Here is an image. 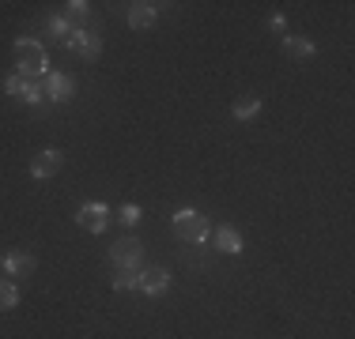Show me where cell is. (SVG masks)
Segmentation results:
<instances>
[{
	"instance_id": "cell-1",
	"label": "cell",
	"mask_w": 355,
	"mask_h": 339,
	"mask_svg": "<svg viewBox=\"0 0 355 339\" xmlns=\"http://www.w3.org/2000/svg\"><path fill=\"white\" fill-rule=\"evenodd\" d=\"M46 68H49V57H46V49H42L35 38H19V42H15V72H19L23 80L35 83L38 75L46 80Z\"/></svg>"
},
{
	"instance_id": "cell-2",
	"label": "cell",
	"mask_w": 355,
	"mask_h": 339,
	"mask_svg": "<svg viewBox=\"0 0 355 339\" xmlns=\"http://www.w3.org/2000/svg\"><path fill=\"white\" fill-rule=\"evenodd\" d=\"M174 234L182 237V241H205L208 237V219L200 215V211H193V208H182V211H174Z\"/></svg>"
},
{
	"instance_id": "cell-3",
	"label": "cell",
	"mask_w": 355,
	"mask_h": 339,
	"mask_svg": "<svg viewBox=\"0 0 355 339\" xmlns=\"http://www.w3.org/2000/svg\"><path fill=\"white\" fill-rule=\"evenodd\" d=\"M110 264H114V271H140L144 268V245L137 237L117 241L114 249H110Z\"/></svg>"
},
{
	"instance_id": "cell-4",
	"label": "cell",
	"mask_w": 355,
	"mask_h": 339,
	"mask_svg": "<svg viewBox=\"0 0 355 339\" xmlns=\"http://www.w3.org/2000/svg\"><path fill=\"white\" fill-rule=\"evenodd\" d=\"M76 226L87 234H103L110 226V208L106 203H83L80 211H76Z\"/></svg>"
},
{
	"instance_id": "cell-5",
	"label": "cell",
	"mask_w": 355,
	"mask_h": 339,
	"mask_svg": "<svg viewBox=\"0 0 355 339\" xmlns=\"http://www.w3.org/2000/svg\"><path fill=\"white\" fill-rule=\"evenodd\" d=\"M42 91H46L49 102L64 106V102H72V95H76V83H72V75H64V72H46V80H42Z\"/></svg>"
},
{
	"instance_id": "cell-6",
	"label": "cell",
	"mask_w": 355,
	"mask_h": 339,
	"mask_svg": "<svg viewBox=\"0 0 355 339\" xmlns=\"http://www.w3.org/2000/svg\"><path fill=\"white\" fill-rule=\"evenodd\" d=\"M61 166H64V151H57V147H46V151H38V155L31 158V177H38V181H46V177L61 174Z\"/></svg>"
},
{
	"instance_id": "cell-7",
	"label": "cell",
	"mask_w": 355,
	"mask_h": 339,
	"mask_svg": "<svg viewBox=\"0 0 355 339\" xmlns=\"http://www.w3.org/2000/svg\"><path fill=\"white\" fill-rule=\"evenodd\" d=\"M64 46H69L72 53H80L83 61H95V57L103 53V38H98V34L91 30V27H87V30H72Z\"/></svg>"
},
{
	"instance_id": "cell-8",
	"label": "cell",
	"mask_w": 355,
	"mask_h": 339,
	"mask_svg": "<svg viewBox=\"0 0 355 339\" xmlns=\"http://www.w3.org/2000/svg\"><path fill=\"white\" fill-rule=\"evenodd\" d=\"M166 286H171V271L166 268H140V275H137L140 294H163Z\"/></svg>"
},
{
	"instance_id": "cell-9",
	"label": "cell",
	"mask_w": 355,
	"mask_h": 339,
	"mask_svg": "<svg viewBox=\"0 0 355 339\" xmlns=\"http://www.w3.org/2000/svg\"><path fill=\"white\" fill-rule=\"evenodd\" d=\"M212 249L219 253H227V257H234V253H242V234L234 230V226H216L212 230Z\"/></svg>"
},
{
	"instance_id": "cell-10",
	"label": "cell",
	"mask_w": 355,
	"mask_h": 339,
	"mask_svg": "<svg viewBox=\"0 0 355 339\" xmlns=\"http://www.w3.org/2000/svg\"><path fill=\"white\" fill-rule=\"evenodd\" d=\"M155 19H159V8H155V4H148V0H137V4H129V27H132V30L155 27Z\"/></svg>"
},
{
	"instance_id": "cell-11",
	"label": "cell",
	"mask_w": 355,
	"mask_h": 339,
	"mask_svg": "<svg viewBox=\"0 0 355 339\" xmlns=\"http://www.w3.org/2000/svg\"><path fill=\"white\" fill-rule=\"evenodd\" d=\"M64 23H69L72 30H87V23H91V4L87 0H72V4H64V15H61Z\"/></svg>"
},
{
	"instance_id": "cell-12",
	"label": "cell",
	"mask_w": 355,
	"mask_h": 339,
	"mask_svg": "<svg viewBox=\"0 0 355 339\" xmlns=\"http://www.w3.org/2000/svg\"><path fill=\"white\" fill-rule=\"evenodd\" d=\"M35 268H38V260L31 257V253H12V257H4V271L12 279H27Z\"/></svg>"
},
{
	"instance_id": "cell-13",
	"label": "cell",
	"mask_w": 355,
	"mask_h": 339,
	"mask_svg": "<svg viewBox=\"0 0 355 339\" xmlns=\"http://www.w3.org/2000/svg\"><path fill=\"white\" fill-rule=\"evenodd\" d=\"M231 113L239 117V121H250V117H257V113H261V98H257V95H242V98H234V102H231Z\"/></svg>"
},
{
	"instance_id": "cell-14",
	"label": "cell",
	"mask_w": 355,
	"mask_h": 339,
	"mask_svg": "<svg viewBox=\"0 0 355 339\" xmlns=\"http://www.w3.org/2000/svg\"><path fill=\"white\" fill-rule=\"evenodd\" d=\"M284 49H287V57H314V42L302 38V34H287Z\"/></svg>"
},
{
	"instance_id": "cell-15",
	"label": "cell",
	"mask_w": 355,
	"mask_h": 339,
	"mask_svg": "<svg viewBox=\"0 0 355 339\" xmlns=\"http://www.w3.org/2000/svg\"><path fill=\"white\" fill-rule=\"evenodd\" d=\"M15 305H19V291H15V283H12V279H0V313L15 309Z\"/></svg>"
},
{
	"instance_id": "cell-16",
	"label": "cell",
	"mask_w": 355,
	"mask_h": 339,
	"mask_svg": "<svg viewBox=\"0 0 355 339\" xmlns=\"http://www.w3.org/2000/svg\"><path fill=\"white\" fill-rule=\"evenodd\" d=\"M27 87H31V80H23L19 72L4 80V95H12V98H23V95H27Z\"/></svg>"
},
{
	"instance_id": "cell-17",
	"label": "cell",
	"mask_w": 355,
	"mask_h": 339,
	"mask_svg": "<svg viewBox=\"0 0 355 339\" xmlns=\"http://www.w3.org/2000/svg\"><path fill=\"white\" fill-rule=\"evenodd\" d=\"M46 27H49V34H53L57 42H69V34H72V27H69V23L61 19V15H53V19L46 23Z\"/></svg>"
},
{
	"instance_id": "cell-18",
	"label": "cell",
	"mask_w": 355,
	"mask_h": 339,
	"mask_svg": "<svg viewBox=\"0 0 355 339\" xmlns=\"http://www.w3.org/2000/svg\"><path fill=\"white\" fill-rule=\"evenodd\" d=\"M117 219H121L125 226H137L140 223V208H137V203H125V208L117 211Z\"/></svg>"
},
{
	"instance_id": "cell-19",
	"label": "cell",
	"mask_w": 355,
	"mask_h": 339,
	"mask_svg": "<svg viewBox=\"0 0 355 339\" xmlns=\"http://www.w3.org/2000/svg\"><path fill=\"white\" fill-rule=\"evenodd\" d=\"M42 98H46V91H42V83H31L27 95H23L19 102H27V106H42Z\"/></svg>"
},
{
	"instance_id": "cell-20",
	"label": "cell",
	"mask_w": 355,
	"mask_h": 339,
	"mask_svg": "<svg viewBox=\"0 0 355 339\" xmlns=\"http://www.w3.org/2000/svg\"><path fill=\"white\" fill-rule=\"evenodd\" d=\"M0 268H4V260H0Z\"/></svg>"
}]
</instances>
